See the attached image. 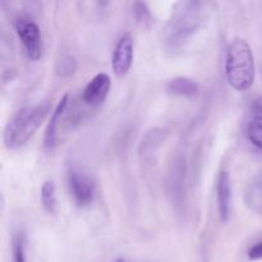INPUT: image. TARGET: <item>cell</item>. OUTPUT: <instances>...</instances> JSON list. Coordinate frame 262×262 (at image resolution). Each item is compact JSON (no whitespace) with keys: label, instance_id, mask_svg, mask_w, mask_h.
Instances as JSON below:
<instances>
[{"label":"cell","instance_id":"cell-13","mask_svg":"<svg viewBox=\"0 0 262 262\" xmlns=\"http://www.w3.org/2000/svg\"><path fill=\"white\" fill-rule=\"evenodd\" d=\"M12 255L13 262H27V239L20 230L13 235Z\"/></svg>","mask_w":262,"mask_h":262},{"label":"cell","instance_id":"cell-1","mask_svg":"<svg viewBox=\"0 0 262 262\" xmlns=\"http://www.w3.org/2000/svg\"><path fill=\"white\" fill-rule=\"evenodd\" d=\"M210 17L209 4L197 0L178 2L173 7L168 22L164 27L163 42L171 54L182 51Z\"/></svg>","mask_w":262,"mask_h":262},{"label":"cell","instance_id":"cell-17","mask_svg":"<svg viewBox=\"0 0 262 262\" xmlns=\"http://www.w3.org/2000/svg\"><path fill=\"white\" fill-rule=\"evenodd\" d=\"M250 120L248 122H262V97L255 100L250 106Z\"/></svg>","mask_w":262,"mask_h":262},{"label":"cell","instance_id":"cell-6","mask_svg":"<svg viewBox=\"0 0 262 262\" xmlns=\"http://www.w3.org/2000/svg\"><path fill=\"white\" fill-rule=\"evenodd\" d=\"M133 55H135L133 38L129 33H125L118 40L113 53L112 68L115 76L122 78L129 72L133 64Z\"/></svg>","mask_w":262,"mask_h":262},{"label":"cell","instance_id":"cell-5","mask_svg":"<svg viewBox=\"0 0 262 262\" xmlns=\"http://www.w3.org/2000/svg\"><path fill=\"white\" fill-rule=\"evenodd\" d=\"M18 38L31 60H38L42 55V38L37 23L27 17H19L14 23Z\"/></svg>","mask_w":262,"mask_h":262},{"label":"cell","instance_id":"cell-14","mask_svg":"<svg viewBox=\"0 0 262 262\" xmlns=\"http://www.w3.org/2000/svg\"><path fill=\"white\" fill-rule=\"evenodd\" d=\"M133 15L138 25L142 26L143 28H150L155 22L150 8L143 2H136L133 4Z\"/></svg>","mask_w":262,"mask_h":262},{"label":"cell","instance_id":"cell-2","mask_svg":"<svg viewBox=\"0 0 262 262\" xmlns=\"http://www.w3.org/2000/svg\"><path fill=\"white\" fill-rule=\"evenodd\" d=\"M225 74L230 86L239 92L248 91L255 82V58L250 43L234 38L227 49Z\"/></svg>","mask_w":262,"mask_h":262},{"label":"cell","instance_id":"cell-8","mask_svg":"<svg viewBox=\"0 0 262 262\" xmlns=\"http://www.w3.org/2000/svg\"><path fill=\"white\" fill-rule=\"evenodd\" d=\"M217 210L222 222H228L232 214V182L228 171H220L216 179Z\"/></svg>","mask_w":262,"mask_h":262},{"label":"cell","instance_id":"cell-19","mask_svg":"<svg viewBox=\"0 0 262 262\" xmlns=\"http://www.w3.org/2000/svg\"><path fill=\"white\" fill-rule=\"evenodd\" d=\"M115 262H129V261L124 260V258H118V260H115Z\"/></svg>","mask_w":262,"mask_h":262},{"label":"cell","instance_id":"cell-4","mask_svg":"<svg viewBox=\"0 0 262 262\" xmlns=\"http://www.w3.org/2000/svg\"><path fill=\"white\" fill-rule=\"evenodd\" d=\"M68 187L74 204L78 207L92 205L97 196V186L92 177L77 168H72L68 173Z\"/></svg>","mask_w":262,"mask_h":262},{"label":"cell","instance_id":"cell-16","mask_svg":"<svg viewBox=\"0 0 262 262\" xmlns=\"http://www.w3.org/2000/svg\"><path fill=\"white\" fill-rule=\"evenodd\" d=\"M246 135L248 141L262 151V122H248Z\"/></svg>","mask_w":262,"mask_h":262},{"label":"cell","instance_id":"cell-7","mask_svg":"<svg viewBox=\"0 0 262 262\" xmlns=\"http://www.w3.org/2000/svg\"><path fill=\"white\" fill-rule=\"evenodd\" d=\"M112 87V79L106 73H99L86 84L82 92V101L91 107L101 105L107 97Z\"/></svg>","mask_w":262,"mask_h":262},{"label":"cell","instance_id":"cell-15","mask_svg":"<svg viewBox=\"0 0 262 262\" xmlns=\"http://www.w3.org/2000/svg\"><path fill=\"white\" fill-rule=\"evenodd\" d=\"M77 69V61L74 56L69 55V54H64L56 61L55 72L59 77H69L76 72Z\"/></svg>","mask_w":262,"mask_h":262},{"label":"cell","instance_id":"cell-9","mask_svg":"<svg viewBox=\"0 0 262 262\" xmlns=\"http://www.w3.org/2000/svg\"><path fill=\"white\" fill-rule=\"evenodd\" d=\"M68 94L63 95V97L59 100L53 114H51L50 122H49L48 127H46L45 136H43V146L46 148H54L56 146V142H58V125L64 112H66L67 106H68Z\"/></svg>","mask_w":262,"mask_h":262},{"label":"cell","instance_id":"cell-11","mask_svg":"<svg viewBox=\"0 0 262 262\" xmlns=\"http://www.w3.org/2000/svg\"><path fill=\"white\" fill-rule=\"evenodd\" d=\"M245 202L251 211L262 216V170L258 171L246 187Z\"/></svg>","mask_w":262,"mask_h":262},{"label":"cell","instance_id":"cell-12","mask_svg":"<svg viewBox=\"0 0 262 262\" xmlns=\"http://www.w3.org/2000/svg\"><path fill=\"white\" fill-rule=\"evenodd\" d=\"M41 202L49 214L56 211V187L53 181H46L41 187Z\"/></svg>","mask_w":262,"mask_h":262},{"label":"cell","instance_id":"cell-10","mask_svg":"<svg viewBox=\"0 0 262 262\" xmlns=\"http://www.w3.org/2000/svg\"><path fill=\"white\" fill-rule=\"evenodd\" d=\"M166 91L174 96L193 99L200 94V83L189 77H177L166 83Z\"/></svg>","mask_w":262,"mask_h":262},{"label":"cell","instance_id":"cell-18","mask_svg":"<svg viewBox=\"0 0 262 262\" xmlns=\"http://www.w3.org/2000/svg\"><path fill=\"white\" fill-rule=\"evenodd\" d=\"M247 256H248V258L252 261L262 260V241L261 242L256 243V245H253L252 247L248 250Z\"/></svg>","mask_w":262,"mask_h":262},{"label":"cell","instance_id":"cell-3","mask_svg":"<svg viewBox=\"0 0 262 262\" xmlns=\"http://www.w3.org/2000/svg\"><path fill=\"white\" fill-rule=\"evenodd\" d=\"M50 112V102L26 106L15 113L4 129V145L10 150L22 147L33 137Z\"/></svg>","mask_w":262,"mask_h":262}]
</instances>
